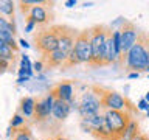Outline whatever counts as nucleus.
<instances>
[{
    "mask_svg": "<svg viewBox=\"0 0 149 140\" xmlns=\"http://www.w3.org/2000/svg\"><path fill=\"white\" fill-rule=\"evenodd\" d=\"M123 58L126 59V70H129V72H132V73L146 72V65H148V61H149V51H148V47H146V34L141 33L138 42L129 50L127 55L123 56Z\"/></svg>",
    "mask_w": 149,
    "mask_h": 140,
    "instance_id": "3",
    "label": "nucleus"
},
{
    "mask_svg": "<svg viewBox=\"0 0 149 140\" xmlns=\"http://www.w3.org/2000/svg\"><path fill=\"white\" fill-rule=\"evenodd\" d=\"M20 69H23V70H34V69H33V65H31V62H30V58H28L26 55H23V56H22Z\"/></svg>",
    "mask_w": 149,
    "mask_h": 140,
    "instance_id": "23",
    "label": "nucleus"
},
{
    "mask_svg": "<svg viewBox=\"0 0 149 140\" xmlns=\"http://www.w3.org/2000/svg\"><path fill=\"white\" fill-rule=\"evenodd\" d=\"M36 109V100L33 97H23L19 103V114L23 117H34Z\"/></svg>",
    "mask_w": 149,
    "mask_h": 140,
    "instance_id": "16",
    "label": "nucleus"
},
{
    "mask_svg": "<svg viewBox=\"0 0 149 140\" xmlns=\"http://www.w3.org/2000/svg\"><path fill=\"white\" fill-rule=\"evenodd\" d=\"M20 45H22V47H25V48H28V47H30V44H28L25 39H20Z\"/></svg>",
    "mask_w": 149,
    "mask_h": 140,
    "instance_id": "31",
    "label": "nucleus"
},
{
    "mask_svg": "<svg viewBox=\"0 0 149 140\" xmlns=\"http://www.w3.org/2000/svg\"><path fill=\"white\" fill-rule=\"evenodd\" d=\"M146 72H149V61H148V65H146Z\"/></svg>",
    "mask_w": 149,
    "mask_h": 140,
    "instance_id": "36",
    "label": "nucleus"
},
{
    "mask_svg": "<svg viewBox=\"0 0 149 140\" xmlns=\"http://www.w3.org/2000/svg\"><path fill=\"white\" fill-rule=\"evenodd\" d=\"M54 30L58 33L59 37V50L65 51L67 55H70L74 50V42L78 37V30L68 27V25H54Z\"/></svg>",
    "mask_w": 149,
    "mask_h": 140,
    "instance_id": "10",
    "label": "nucleus"
},
{
    "mask_svg": "<svg viewBox=\"0 0 149 140\" xmlns=\"http://www.w3.org/2000/svg\"><path fill=\"white\" fill-rule=\"evenodd\" d=\"M50 93L53 95L56 100H64L67 103H72L73 100V86L70 81H61L56 84L54 87H51Z\"/></svg>",
    "mask_w": 149,
    "mask_h": 140,
    "instance_id": "14",
    "label": "nucleus"
},
{
    "mask_svg": "<svg viewBox=\"0 0 149 140\" xmlns=\"http://www.w3.org/2000/svg\"><path fill=\"white\" fill-rule=\"evenodd\" d=\"M79 64H82L81 62V59H79V56L76 55V51H72V53L68 55V58H67V61L64 62V65L61 69L62 70H68V69H72V67H74V65H79Z\"/></svg>",
    "mask_w": 149,
    "mask_h": 140,
    "instance_id": "21",
    "label": "nucleus"
},
{
    "mask_svg": "<svg viewBox=\"0 0 149 140\" xmlns=\"http://www.w3.org/2000/svg\"><path fill=\"white\" fill-rule=\"evenodd\" d=\"M28 79H30V78H28V76H20V78L17 79V83H19V84H23V83H25V81H28Z\"/></svg>",
    "mask_w": 149,
    "mask_h": 140,
    "instance_id": "29",
    "label": "nucleus"
},
{
    "mask_svg": "<svg viewBox=\"0 0 149 140\" xmlns=\"http://www.w3.org/2000/svg\"><path fill=\"white\" fill-rule=\"evenodd\" d=\"M100 109H101V103L93 92H86L81 97V103H79L78 111L81 114L82 120H87V118H92V117L98 115Z\"/></svg>",
    "mask_w": 149,
    "mask_h": 140,
    "instance_id": "11",
    "label": "nucleus"
},
{
    "mask_svg": "<svg viewBox=\"0 0 149 140\" xmlns=\"http://www.w3.org/2000/svg\"><path fill=\"white\" fill-rule=\"evenodd\" d=\"M64 5H65L67 8H73L74 5H76V0H68V2H65Z\"/></svg>",
    "mask_w": 149,
    "mask_h": 140,
    "instance_id": "28",
    "label": "nucleus"
},
{
    "mask_svg": "<svg viewBox=\"0 0 149 140\" xmlns=\"http://www.w3.org/2000/svg\"><path fill=\"white\" fill-rule=\"evenodd\" d=\"M36 23L34 22H26V27H25V33H31L33 30H34Z\"/></svg>",
    "mask_w": 149,
    "mask_h": 140,
    "instance_id": "26",
    "label": "nucleus"
},
{
    "mask_svg": "<svg viewBox=\"0 0 149 140\" xmlns=\"http://www.w3.org/2000/svg\"><path fill=\"white\" fill-rule=\"evenodd\" d=\"M14 55H16V51H14L8 44H5V42L0 41V59L8 61L9 64H14V61H16V56Z\"/></svg>",
    "mask_w": 149,
    "mask_h": 140,
    "instance_id": "19",
    "label": "nucleus"
},
{
    "mask_svg": "<svg viewBox=\"0 0 149 140\" xmlns=\"http://www.w3.org/2000/svg\"><path fill=\"white\" fill-rule=\"evenodd\" d=\"M53 140H70V139H67V137H64V135H61V134H58V135H56V137H54Z\"/></svg>",
    "mask_w": 149,
    "mask_h": 140,
    "instance_id": "30",
    "label": "nucleus"
},
{
    "mask_svg": "<svg viewBox=\"0 0 149 140\" xmlns=\"http://www.w3.org/2000/svg\"><path fill=\"white\" fill-rule=\"evenodd\" d=\"M118 30L121 31V51H123V56H126L129 53V50L138 42L141 31H138L135 23L126 20V19ZM123 56H121V59H123Z\"/></svg>",
    "mask_w": 149,
    "mask_h": 140,
    "instance_id": "9",
    "label": "nucleus"
},
{
    "mask_svg": "<svg viewBox=\"0 0 149 140\" xmlns=\"http://www.w3.org/2000/svg\"><path fill=\"white\" fill-rule=\"evenodd\" d=\"M72 111V104L64 100H56L54 98V104H53V117L59 121H64L70 115Z\"/></svg>",
    "mask_w": 149,
    "mask_h": 140,
    "instance_id": "15",
    "label": "nucleus"
},
{
    "mask_svg": "<svg viewBox=\"0 0 149 140\" xmlns=\"http://www.w3.org/2000/svg\"><path fill=\"white\" fill-rule=\"evenodd\" d=\"M138 109H141V111H149V103L146 101V100H144V98H143V100H140V103H138Z\"/></svg>",
    "mask_w": 149,
    "mask_h": 140,
    "instance_id": "24",
    "label": "nucleus"
},
{
    "mask_svg": "<svg viewBox=\"0 0 149 140\" xmlns=\"http://www.w3.org/2000/svg\"><path fill=\"white\" fill-rule=\"evenodd\" d=\"M141 134V131H140V123L137 118H132V121L129 123L127 126V131H126V135L124 137L127 140H134L135 137H138V135Z\"/></svg>",
    "mask_w": 149,
    "mask_h": 140,
    "instance_id": "20",
    "label": "nucleus"
},
{
    "mask_svg": "<svg viewBox=\"0 0 149 140\" xmlns=\"http://www.w3.org/2000/svg\"><path fill=\"white\" fill-rule=\"evenodd\" d=\"M146 47H148V51H149V34L146 36Z\"/></svg>",
    "mask_w": 149,
    "mask_h": 140,
    "instance_id": "34",
    "label": "nucleus"
},
{
    "mask_svg": "<svg viewBox=\"0 0 149 140\" xmlns=\"http://www.w3.org/2000/svg\"><path fill=\"white\" fill-rule=\"evenodd\" d=\"M81 126H82L84 132H88L96 140H115L109 125H107L104 114H98L95 117H92V118L82 120Z\"/></svg>",
    "mask_w": 149,
    "mask_h": 140,
    "instance_id": "6",
    "label": "nucleus"
},
{
    "mask_svg": "<svg viewBox=\"0 0 149 140\" xmlns=\"http://www.w3.org/2000/svg\"><path fill=\"white\" fill-rule=\"evenodd\" d=\"M140 76V73H129V78L130 79H134V78H138Z\"/></svg>",
    "mask_w": 149,
    "mask_h": 140,
    "instance_id": "32",
    "label": "nucleus"
},
{
    "mask_svg": "<svg viewBox=\"0 0 149 140\" xmlns=\"http://www.w3.org/2000/svg\"><path fill=\"white\" fill-rule=\"evenodd\" d=\"M51 6H53V2H45V0H22V2H19V8L25 14L26 22H34L36 25L40 27L48 25L53 19Z\"/></svg>",
    "mask_w": 149,
    "mask_h": 140,
    "instance_id": "1",
    "label": "nucleus"
},
{
    "mask_svg": "<svg viewBox=\"0 0 149 140\" xmlns=\"http://www.w3.org/2000/svg\"><path fill=\"white\" fill-rule=\"evenodd\" d=\"M92 92L98 97L101 103V109L104 111H130L132 104L126 97L112 89L102 87V86H92Z\"/></svg>",
    "mask_w": 149,
    "mask_h": 140,
    "instance_id": "4",
    "label": "nucleus"
},
{
    "mask_svg": "<svg viewBox=\"0 0 149 140\" xmlns=\"http://www.w3.org/2000/svg\"><path fill=\"white\" fill-rule=\"evenodd\" d=\"M33 44H34V50L39 51L40 56L50 55L54 50H58L59 48V37H58L56 30H54V25L42 28L37 33H34Z\"/></svg>",
    "mask_w": 149,
    "mask_h": 140,
    "instance_id": "5",
    "label": "nucleus"
},
{
    "mask_svg": "<svg viewBox=\"0 0 149 140\" xmlns=\"http://www.w3.org/2000/svg\"><path fill=\"white\" fill-rule=\"evenodd\" d=\"M144 100H146V101H148V103H149V92H148V93H146V97H144Z\"/></svg>",
    "mask_w": 149,
    "mask_h": 140,
    "instance_id": "35",
    "label": "nucleus"
},
{
    "mask_svg": "<svg viewBox=\"0 0 149 140\" xmlns=\"http://www.w3.org/2000/svg\"><path fill=\"white\" fill-rule=\"evenodd\" d=\"M33 69L36 70V72H40L42 69H44V62H42V61L39 59V61H36L34 64H33Z\"/></svg>",
    "mask_w": 149,
    "mask_h": 140,
    "instance_id": "25",
    "label": "nucleus"
},
{
    "mask_svg": "<svg viewBox=\"0 0 149 140\" xmlns=\"http://www.w3.org/2000/svg\"><path fill=\"white\" fill-rule=\"evenodd\" d=\"M74 51L79 56L82 64H90L92 61V30H79L76 42H74Z\"/></svg>",
    "mask_w": 149,
    "mask_h": 140,
    "instance_id": "8",
    "label": "nucleus"
},
{
    "mask_svg": "<svg viewBox=\"0 0 149 140\" xmlns=\"http://www.w3.org/2000/svg\"><path fill=\"white\" fill-rule=\"evenodd\" d=\"M53 104H54V97L51 93L37 100L34 109V121H45L50 115H53Z\"/></svg>",
    "mask_w": 149,
    "mask_h": 140,
    "instance_id": "12",
    "label": "nucleus"
},
{
    "mask_svg": "<svg viewBox=\"0 0 149 140\" xmlns=\"http://www.w3.org/2000/svg\"><path fill=\"white\" fill-rule=\"evenodd\" d=\"M13 131V140H33V132L28 126H20V128H9Z\"/></svg>",
    "mask_w": 149,
    "mask_h": 140,
    "instance_id": "18",
    "label": "nucleus"
},
{
    "mask_svg": "<svg viewBox=\"0 0 149 140\" xmlns=\"http://www.w3.org/2000/svg\"><path fill=\"white\" fill-rule=\"evenodd\" d=\"M134 140H149V135H148V134H143V132H141V134L138 135V137H135Z\"/></svg>",
    "mask_w": 149,
    "mask_h": 140,
    "instance_id": "27",
    "label": "nucleus"
},
{
    "mask_svg": "<svg viewBox=\"0 0 149 140\" xmlns=\"http://www.w3.org/2000/svg\"><path fill=\"white\" fill-rule=\"evenodd\" d=\"M104 117H106L107 125H109L115 140L124 137L127 126L134 118L130 111H104Z\"/></svg>",
    "mask_w": 149,
    "mask_h": 140,
    "instance_id": "7",
    "label": "nucleus"
},
{
    "mask_svg": "<svg viewBox=\"0 0 149 140\" xmlns=\"http://www.w3.org/2000/svg\"><path fill=\"white\" fill-rule=\"evenodd\" d=\"M92 30V61H90V67L96 69V67H104V55H106V41H107V34L112 30L107 25H93L90 27Z\"/></svg>",
    "mask_w": 149,
    "mask_h": 140,
    "instance_id": "2",
    "label": "nucleus"
},
{
    "mask_svg": "<svg viewBox=\"0 0 149 140\" xmlns=\"http://www.w3.org/2000/svg\"><path fill=\"white\" fill-rule=\"evenodd\" d=\"M118 140H127V139H126V137H121V139H118Z\"/></svg>",
    "mask_w": 149,
    "mask_h": 140,
    "instance_id": "37",
    "label": "nucleus"
},
{
    "mask_svg": "<svg viewBox=\"0 0 149 140\" xmlns=\"http://www.w3.org/2000/svg\"><path fill=\"white\" fill-rule=\"evenodd\" d=\"M44 140H53V139H44Z\"/></svg>",
    "mask_w": 149,
    "mask_h": 140,
    "instance_id": "38",
    "label": "nucleus"
},
{
    "mask_svg": "<svg viewBox=\"0 0 149 140\" xmlns=\"http://www.w3.org/2000/svg\"><path fill=\"white\" fill-rule=\"evenodd\" d=\"M14 9H16V3L11 0H2L0 2V14L3 17L9 19V22H14Z\"/></svg>",
    "mask_w": 149,
    "mask_h": 140,
    "instance_id": "17",
    "label": "nucleus"
},
{
    "mask_svg": "<svg viewBox=\"0 0 149 140\" xmlns=\"http://www.w3.org/2000/svg\"><path fill=\"white\" fill-rule=\"evenodd\" d=\"M68 55L62 50H54L53 53L50 55H45V56H40V61L44 62V67L45 69H58V67H62L64 62L67 61Z\"/></svg>",
    "mask_w": 149,
    "mask_h": 140,
    "instance_id": "13",
    "label": "nucleus"
},
{
    "mask_svg": "<svg viewBox=\"0 0 149 140\" xmlns=\"http://www.w3.org/2000/svg\"><path fill=\"white\" fill-rule=\"evenodd\" d=\"M20 126H25V117L17 112V114L11 118V121H9V128L16 129V128H20Z\"/></svg>",
    "mask_w": 149,
    "mask_h": 140,
    "instance_id": "22",
    "label": "nucleus"
},
{
    "mask_svg": "<svg viewBox=\"0 0 149 140\" xmlns=\"http://www.w3.org/2000/svg\"><path fill=\"white\" fill-rule=\"evenodd\" d=\"M92 5H93L92 2H88V3L86 2V3H82V6H84V8H87V6H92Z\"/></svg>",
    "mask_w": 149,
    "mask_h": 140,
    "instance_id": "33",
    "label": "nucleus"
}]
</instances>
